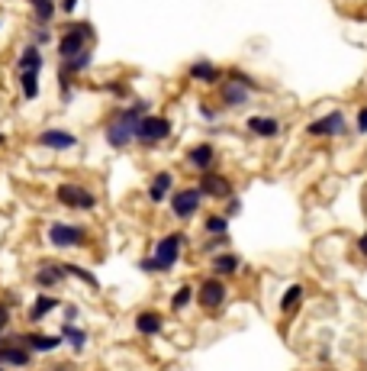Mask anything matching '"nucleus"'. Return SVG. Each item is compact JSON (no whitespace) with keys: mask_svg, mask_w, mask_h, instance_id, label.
I'll return each mask as SVG.
<instances>
[{"mask_svg":"<svg viewBox=\"0 0 367 371\" xmlns=\"http://www.w3.org/2000/svg\"><path fill=\"white\" fill-rule=\"evenodd\" d=\"M184 245H187V236H184V232H168V236H161L158 242L152 245V255H146V259L139 262V268L148 274L174 271L180 255H184Z\"/></svg>","mask_w":367,"mask_h":371,"instance_id":"1","label":"nucleus"},{"mask_svg":"<svg viewBox=\"0 0 367 371\" xmlns=\"http://www.w3.org/2000/svg\"><path fill=\"white\" fill-rule=\"evenodd\" d=\"M148 113V100H136V104H129L126 110H119L116 117L106 123V142H110L113 149H126L132 139H136V129H139V119Z\"/></svg>","mask_w":367,"mask_h":371,"instance_id":"2","label":"nucleus"},{"mask_svg":"<svg viewBox=\"0 0 367 371\" xmlns=\"http://www.w3.org/2000/svg\"><path fill=\"white\" fill-rule=\"evenodd\" d=\"M90 39H94V26H90V23H68L62 39H58V55H62V62H71V58H77L81 52H87Z\"/></svg>","mask_w":367,"mask_h":371,"instance_id":"3","label":"nucleus"},{"mask_svg":"<svg viewBox=\"0 0 367 371\" xmlns=\"http://www.w3.org/2000/svg\"><path fill=\"white\" fill-rule=\"evenodd\" d=\"M55 200L62 203V207H71V210H84V213L97 210V194L87 190L84 184H71V181L58 184V188H55Z\"/></svg>","mask_w":367,"mask_h":371,"instance_id":"4","label":"nucleus"},{"mask_svg":"<svg viewBox=\"0 0 367 371\" xmlns=\"http://www.w3.org/2000/svg\"><path fill=\"white\" fill-rule=\"evenodd\" d=\"M226 301H229V287H226V281L222 278H203L200 281V287H197V303H200L207 313H216V310H222L226 307Z\"/></svg>","mask_w":367,"mask_h":371,"instance_id":"5","label":"nucleus"},{"mask_svg":"<svg viewBox=\"0 0 367 371\" xmlns=\"http://www.w3.org/2000/svg\"><path fill=\"white\" fill-rule=\"evenodd\" d=\"M35 362V355L20 343V333H7L4 336V345H0V365L4 368H29Z\"/></svg>","mask_w":367,"mask_h":371,"instance_id":"6","label":"nucleus"},{"mask_svg":"<svg viewBox=\"0 0 367 371\" xmlns=\"http://www.w3.org/2000/svg\"><path fill=\"white\" fill-rule=\"evenodd\" d=\"M49 242L55 249H81L87 242V230L81 223H62V220H55V223H49Z\"/></svg>","mask_w":367,"mask_h":371,"instance_id":"7","label":"nucleus"},{"mask_svg":"<svg viewBox=\"0 0 367 371\" xmlns=\"http://www.w3.org/2000/svg\"><path fill=\"white\" fill-rule=\"evenodd\" d=\"M171 213L177 220H184V223H187V220H194L197 213H200V203H203V194L197 188H180V190H174L171 194Z\"/></svg>","mask_w":367,"mask_h":371,"instance_id":"8","label":"nucleus"},{"mask_svg":"<svg viewBox=\"0 0 367 371\" xmlns=\"http://www.w3.org/2000/svg\"><path fill=\"white\" fill-rule=\"evenodd\" d=\"M171 136V119L165 117H155V113H146L139 119V129H136V139L142 146H155V142H165Z\"/></svg>","mask_w":367,"mask_h":371,"instance_id":"9","label":"nucleus"},{"mask_svg":"<svg viewBox=\"0 0 367 371\" xmlns=\"http://www.w3.org/2000/svg\"><path fill=\"white\" fill-rule=\"evenodd\" d=\"M197 190L203 194V200H207V197H213V200H229V197H236L232 194V181L222 178V175H216V171H203Z\"/></svg>","mask_w":367,"mask_h":371,"instance_id":"10","label":"nucleus"},{"mask_svg":"<svg viewBox=\"0 0 367 371\" xmlns=\"http://www.w3.org/2000/svg\"><path fill=\"white\" fill-rule=\"evenodd\" d=\"M65 278H68V274H65V265H58V262H42L33 274L35 287H39L42 294H52L58 284H65Z\"/></svg>","mask_w":367,"mask_h":371,"instance_id":"11","label":"nucleus"},{"mask_svg":"<svg viewBox=\"0 0 367 371\" xmlns=\"http://www.w3.org/2000/svg\"><path fill=\"white\" fill-rule=\"evenodd\" d=\"M248 87H251V81L236 71V75L222 85V94H219L222 104H226V107H245V104H248Z\"/></svg>","mask_w":367,"mask_h":371,"instance_id":"12","label":"nucleus"},{"mask_svg":"<svg viewBox=\"0 0 367 371\" xmlns=\"http://www.w3.org/2000/svg\"><path fill=\"white\" fill-rule=\"evenodd\" d=\"M39 142L42 149H52V152H68V149H75L77 146V136L75 133H68V129H42L39 133Z\"/></svg>","mask_w":367,"mask_h":371,"instance_id":"13","label":"nucleus"},{"mask_svg":"<svg viewBox=\"0 0 367 371\" xmlns=\"http://www.w3.org/2000/svg\"><path fill=\"white\" fill-rule=\"evenodd\" d=\"M20 343L33 355H49V352L62 349V336H49V333H20Z\"/></svg>","mask_w":367,"mask_h":371,"instance_id":"14","label":"nucleus"},{"mask_svg":"<svg viewBox=\"0 0 367 371\" xmlns=\"http://www.w3.org/2000/svg\"><path fill=\"white\" fill-rule=\"evenodd\" d=\"M345 133V113L332 110L326 117H319L316 123H310V136H341Z\"/></svg>","mask_w":367,"mask_h":371,"instance_id":"15","label":"nucleus"},{"mask_svg":"<svg viewBox=\"0 0 367 371\" xmlns=\"http://www.w3.org/2000/svg\"><path fill=\"white\" fill-rule=\"evenodd\" d=\"M132 326H136V333H139V336H158L161 329H165V316H161L158 310H139Z\"/></svg>","mask_w":367,"mask_h":371,"instance_id":"16","label":"nucleus"},{"mask_svg":"<svg viewBox=\"0 0 367 371\" xmlns=\"http://www.w3.org/2000/svg\"><path fill=\"white\" fill-rule=\"evenodd\" d=\"M62 297H55V294H39L33 301V307H29V323H42L45 316H52L55 310H62Z\"/></svg>","mask_w":367,"mask_h":371,"instance_id":"17","label":"nucleus"},{"mask_svg":"<svg viewBox=\"0 0 367 371\" xmlns=\"http://www.w3.org/2000/svg\"><path fill=\"white\" fill-rule=\"evenodd\" d=\"M171 194H174V175L171 171H158L152 178V184H148V200L165 203V200H171Z\"/></svg>","mask_w":367,"mask_h":371,"instance_id":"18","label":"nucleus"},{"mask_svg":"<svg viewBox=\"0 0 367 371\" xmlns=\"http://www.w3.org/2000/svg\"><path fill=\"white\" fill-rule=\"evenodd\" d=\"M187 161L194 165L197 171H213V161H216V146H209V142H200V146H194L187 152Z\"/></svg>","mask_w":367,"mask_h":371,"instance_id":"19","label":"nucleus"},{"mask_svg":"<svg viewBox=\"0 0 367 371\" xmlns=\"http://www.w3.org/2000/svg\"><path fill=\"white\" fill-rule=\"evenodd\" d=\"M242 271V259L236 252H216L213 255V274L216 278H232Z\"/></svg>","mask_w":367,"mask_h":371,"instance_id":"20","label":"nucleus"},{"mask_svg":"<svg viewBox=\"0 0 367 371\" xmlns=\"http://www.w3.org/2000/svg\"><path fill=\"white\" fill-rule=\"evenodd\" d=\"M58 336H62V343L68 345L71 352H84L87 349V329H81V326H75V323H62V333H58Z\"/></svg>","mask_w":367,"mask_h":371,"instance_id":"21","label":"nucleus"},{"mask_svg":"<svg viewBox=\"0 0 367 371\" xmlns=\"http://www.w3.org/2000/svg\"><path fill=\"white\" fill-rule=\"evenodd\" d=\"M16 71H20V75H42V52L35 49L33 43L23 49L20 62H16Z\"/></svg>","mask_w":367,"mask_h":371,"instance_id":"22","label":"nucleus"},{"mask_svg":"<svg viewBox=\"0 0 367 371\" xmlns=\"http://www.w3.org/2000/svg\"><path fill=\"white\" fill-rule=\"evenodd\" d=\"M303 297H306L303 284H290V287L284 291V297H280V313H284V316L297 313V310L303 307Z\"/></svg>","mask_w":367,"mask_h":371,"instance_id":"23","label":"nucleus"},{"mask_svg":"<svg viewBox=\"0 0 367 371\" xmlns=\"http://www.w3.org/2000/svg\"><path fill=\"white\" fill-rule=\"evenodd\" d=\"M248 129L255 136H261V139H274V136L280 133V123L274 117H251L248 119Z\"/></svg>","mask_w":367,"mask_h":371,"instance_id":"24","label":"nucleus"},{"mask_svg":"<svg viewBox=\"0 0 367 371\" xmlns=\"http://www.w3.org/2000/svg\"><path fill=\"white\" fill-rule=\"evenodd\" d=\"M190 77H194V81H203V85H216L222 77V68H216L213 62H194L190 65Z\"/></svg>","mask_w":367,"mask_h":371,"instance_id":"25","label":"nucleus"},{"mask_svg":"<svg viewBox=\"0 0 367 371\" xmlns=\"http://www.w3.org/2000/svg\"><path fill=\"white\" fill-rule=\"evenodd\" d=\"M29 7H33L35 26H49L55 20V0H29Z\"/></svg>","mask_w":367,"mask_h":371,"instance_id":"26","label":"nucleus"},{"mask_svg":"<svg viewBox=\"0 0 367 371\" xmlns=\"http://www.w3.org/2000/svg\"><path fill=\"white\" fill-rule=\"evenodd\" d=\"M194 301H197V287L180 284L177 291L171 294V310H174V313H184V310H187Z\"/></svg>","mask_w":367,"mask_h":371,"instance_id":"27","label":"nucleus"},{"mask_svg":"<svg viewBox=\"0 0 367 371\" xmlns=\"http://www.w3.org/2000/svg\"><path fill=\"white\" fill-rule=\"evenodd\" d=\"M65 274H68V278H77L81 284H87L90 291H100V278H97L94 271H87L84 265H75V262H68V265H65Z\"/></svg>","mask_w":367,"mask_h":371,"instance_id":"28","label":"nucleus"},{"mask_svg":"<svg viewBox=\"0 0 367 371\" xmlns=\"http://www.w3.org/2000/svg\"><path fill=\"white\" fill-rule=\"evenodd\" d=\"M203 232L207 236H229V220L222 213H213V217L203 220Z\"/></svg>","mask_w":367,"mask_h":371,"instance_id":"29","label":"nucleus"},{"mask_svg":"<svg viewBox=\"0 0 367 371\" xmlns=\"http://www.w3.org/2000/svg\"><path fill=\"white\" fill-rule=\"evenodd\" d=\"M20 87H23V97L35 100L39 97V75H20Z\"/></svg>","mask_w":367,"mask_h":371,"instance_id":"30","label":"nucleus"},{"mask_svg":"<svg viewBox=\"0 0 367 371\" xmlns=\"http://www.w3.org/2000/svg\"><path fill=\"white\" fill-rule=\"evenodd\" d=\"M52 43V29L49 26H35L33 29V45L39 49V45H49Z\"/></svg>","mask_w":367,"mask_h":371,"instance_id":"31","label":"nucleus"},{"mask_svg":"<svg viewBox=\"0 0 367 371\" xmlns=\"http://www.w3.org/2000/svg\"><path fill=\"white\" fill-rule=\"evenodd\" d=\"M10 320H13V307H10V301H0V333L10 329Z\"/></svg>","mask_w":367,"mask_h":371,"instance_id":"32","label":"nucleus"},{"mask_svg":"<svg viewBox=\"0 0 367 371\" xmlns=\"http://www.w3.org/2000/svg\"><path fill=\"white\" fill-rule=\"evenodd\" d=\"M239 213H242V200H239V197H229V200H226V213H222V217L232 220V217H239Z\"/></svg>","mask_w":367,"mask_h":371,"instance_id":"33","label":"nucleus"},{"mask_svg":"<svg viewBox=\"0 0 367 371\" xmlns=\"http://www.w3.org/2000/svg\"><path fill=\"white\" fill-rule=\"evenodd\" d=\"M222 245H226V236H209V242L203 245V252H207V255H216Z\"/></svg>","mask_w":367,"mask_h":371,"instance_id":"34","label":"nucleus"},{"mask_svg":"<svg viewBox=\"0 0 367 371\" xmlns=\"http://www.w3.org/2000/svg\"><path fill=\"white\" fill-rule=\"evenodd\" d=\"M62 313H65V323H77V316H81V310H77V303H62Z\"/></svg>","mask_w":367,"mask_h":371,"instance_id":"35","label":"nucleus"},{"mask_svg":"<svg viewBox=\"0 0 367 371\" xmlns=\"http://www.w3.org/2000/svg\"><path fill=\"white\" fill-rule=\"evenodd\" d=\"M358 133H367V107L358 113Z\"/></svg>","mask_w":367,"mask_h":371,"instance_id":"36","label":"nucleus"},{"mask_svg":"<svg viewBox=\"0 0 367 371\" xmlns=\"http://www.w3.org/2000/svg\"><path fill=\"white\" fill-rule=\"evenodd\" d=\"M358 252H361V259H367V232H361V239H358Z\"/></svg>","mask_w":367,"mask_h":371,"instance_id":"37","label":"nucleus"},{"mask_svg":"<svg viewBox=\"0 0 367 371\" xmlns=\"http://www.w3.org/2000/svg\"><path fill=\"white\" fill-rule=\"evenodd\" d=\"M77 4H81V0H62V10H65V14H75Z\"/></svg>","mask_w":367,"mask_h":371,"instance_id":"38","label":"nucleus"},{"mask_svg":"<svg viewBox=\"0 0 367 371\" xmlns=\"http://www.w3.org/2000/svg\"><path fill=\"white\" fill-rule=\"evenodd\" d=\"M200 117H203V119H209V123H213V119H216V113H213V110H209V107H207V104H200Z\"/></svg>","mask_w":367,"mask_h":371,"instance_id":"39","label":"nucleus"},{"mask_svg":"<svg viewBox=\"0 0 367 371\" xmlns=\"http://www.w3.org/2000/svg\"><path fill=\"white\" fill-rule=\"evenodd\" d=\"M45 371H75L71 365H52V368H45Z\"/></svg>","mask_w":367,"mask_h":371,"instance_id":"40","label":"nucleus"},{"mask_svg":"<svg viewBox=\"0 0 367 371\" xmlns=\"http://www.w3.org/2000/svg\"><path fill=\"white\" fill-rule=\"evenodd\" d=\"M4 336H7V333H0V345H4Z\"/></svg>","mask_w":367,"mask_h":371,"instance_id":"41","label":"nucleus"},{"mask_svg":"<svg viewBox=\"0 0 367 371\" xmlns=\"http://www.w3.org/2000/svg\"><path fill=\"white\" fill-rule=\"evenodd\" d=\"M0 142H7V139H4V133H0Z\"/></svg>","mask_w":367,"mask_h":371,"instance_id":"42","label":"nucleus"},{"mask_svg":"<svg viewBox=\"0 0 367 371\" xmlns=\"http://www.w3.org/2000/svg\"><path fill=\"white\" fill-rule=\"evenodd\" d=\"M0 371H7V368H4V365H0Z\"/></svg>","mask_w":367,"mask_h":371,"instance_id":"43","label":"nucleus"}]
</instances>
